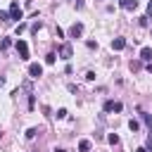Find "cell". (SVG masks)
<instances>
[{"mask_svg": "<svg viewBox=\"0 0 152 152\" xmlns=\"http://www.w3.org/2000/svg\"><path fill=\"white\" fill-rule=\"evenodd\" d=\"M128 128H131L133 133H138V131H140V124H138L135 119H131V121H128Z\"/></svg>", "mask_w": 152, "mask_h": 152, "instance_id": "10", "label": "cell"}, {"mask_svg": "<svg viewBox=\"0 0 152 152\" xmlns=\"http://www.w3.org/2000/svg\"><path fill=\"white\" fill-rule=\"evenodd\" d=\"M147 71H150V74H152V62H147Z\"/></svg>", "mask_w": 152, "mask_h": 152, "instance_id": "22", "label": "cell"}, {"mask_svg": "<svg viewBox=\"0 0 152 152\" xmlns=\"http://www.w3.org/2000/svg\"><path fill=\"white\" fill-rule=\"evenodd\" d=\"M21 17H24V10L19 7V2H12V5H10V19H17V21H19Z\"/></svg>", "mask_w": 152, "mask_h": 152, "instance_id": "1", "label": "cell"}, {"mask_svg": "<svg viewBox=\"0 0 152 152\" xmlns=\"http://www.w3.org/2000/svg\"><path fill=\"white\" fill-rule=\"evenodd\" d=\"M14 31H17V36H19V33H21V31H26V24H24V21H19V24H17V28H14Z\"/></svg>", "mask_w": 152, "mask_h": 152, "instance_id": "15", "label": "cell"}, {"mask_svg": "<svg viewBox=\"0 0 152 152\" xmlns=\"http://www.w3.org/2000/svg\"><path fill=\"white\" fill-rule=\"evenodd\" d=\"M40 26H43V24H40V21H36V24L31 26V31H33V33H38V28H40Z\"/></svg>", "mask_w": 152, "mask_h": 152, "instance_id": "19", "label": "cell"}, {"mask_svg": "<svg viewBox=\"0 0 152 152\" xmlns=\"http://www.w3.org/2000/svg\"><path fill=\"white\" fill-rule=\"evenodd\" d=\"M0 21H5V24L12 21V19H10V12H0Z\"/></svg>", "mask_w": 152, "mask_h": 152, "instance_id": "16", "label": "cell"}, {"mask_svg": "<svg viewBox=\"0 0 152 152\" xmlns=\"http://www.w3.org/2000/svg\"><path fill=\"white\" fill-rule=\"evenodd\" d=\"M124 48H126V38H121V36H119V38H114V40H112V50H124Z\"/></svg>", "mask_w": 152, "mask_h": 152, "instance_id": "8", "label": "cell"}, {"mask_svg": "<svg viewBox=\"0 0 152 152\" xmlns=\"http://www.w3.org/2000/svg\"><path fill=\"white\" fill-rule=\"evenodd\" d=\"M71 55H74L71 45H69V43H64V45L59 48V57H62V59H71Z\"/></svg>", "mask_w": 152, "mask_h": 152, "instance_id": "6", "label": "cell"}, {"mask_svg": "<svg viewBox=\"0 0 152 152\" xmlns=\"http://www.w3.org/2000/svg\"><path fill=\"white\" fill-rule=\"evenodd\" d=\"M0 135H2V133H0Z\"/></svg>", "mask_w": 152, "mask_h": 152, "instance_id": "25", "label": "cell"}, {"mask_svg": "<svg viewBox=\"0 0 152 152\" xmlns=\"http://www.w3.org/2000/svg\"><path fill=\"white\" fill-rule=\"evenodd\" d=\"M17 52H19V57L21 59H28V45H26V40H17Z\"/></svg>", "mask_w": 152, "mask_h": 152, "instance_id": "2", "label": "cell"}, {"mask_svg": "<svg viewBox=\"0 0 152 152\" xmlns=\"http://www.w3.org/2000/svg\"><path fill=\"white\" fill-rule=\"evenodd\" d=\"M69 36H71V38H81V36H83V24H81V21L71 24V28H69Z\"/></svg>", "mask_w": 152, "mask_h": 152, "instance_id": "4", "label": "cell"}, {"mask_svg": "<svg viewBox=\"0 0 152 152\" xmlns=\"http://www.w3.org/2000/svg\"><path fill=\"white\" fill-rule=\"evenodd\" d=\"M28 76H31V78H38V76H43V66H40L38 62L28 64Z\"/></svg>", "mask_w": 152, "mask_h": 152, "instance_id": "5", "label": "cell"}, {"mask_svg": "<svg viewBox=\"0 0 152 152\" xmlns=\"http://www.w3.org/2000/svg\"><path fill=\"white\" fill-rule=\"evenodd\" d=\"M135 152H147V150H145V147H138V150H135Z\"/></svg>", "mask_w": 152, "mask_h": 152, "instance_id": "23", "label": "cell"}, {"mask_svg": "<svg viewBox=\"0 0 152 152\" xmlns=\"http://www.w3.org/2000/svg\"><path fill=\"white\" fill-rule=\"evenodd\" d=\"M147 14H152V0L147 2Z\"/></svg>", "mask_w": 152, "mask_h": 152, "instance_id": "21", "label": "cell"}, {"mask_svg": "<svg viewBox=\"0 0 152 152\" xmlns=\"http://www.w3.org/2000/svg\"><path fill=\"white\" fill-rule=\"evenodd\" d=\"M140 59H145V62H152V48H147V45H145V48L140 50Z\"/></svg>", "mask_w": 152, "mask_h": 152, "instance_id": "9", "label": "cell"}, {"mask_svg": "<svg viewBox=\"0 0 152 152\" xmlns=\"http://www.w3.org/2000/svg\"><path fill=\"white\" fill-rule=\"evenodd\" d=\"M55 152H69V150H64V147H59V150H55Z\"/></svg>", "mask_w": 152, "mask_h": 152, "instance_id": "24", "label": "cell"}, {"mask_svg": "<svg viewBox=\"0 0 152 152\" xmlns=\"http://www.w3.org/2000/svg\"><path fill=\"white\" fill-rule=\"evenodd\" d=\"M36 133H38V131H36V128H28V131H26V138H28V140H31V138H36Z\"/></svg>", "mask_w": 152, "mask_h": 152, "instance_id": "17", "label": "cell"}, {"mask_svg": "<svg viewBox=\"0 0 152 152\" xmlns=\"http://www.w3.org/2000/svg\"><path fill=\"white\" fill-rule=\"evenodd\" d=\"M10 45H12V40H10V38H2V40H0V50H7Z\"/></svg>", "mask_w": 152, "mask_h": 152, "instance_id": "12", "label": "cell"}, {"mask_svg": "<svg viewBox=\"0 0 152 152\" xmlns=\"http://www.w3.org/2000/svg\"><path fill=\"white\" fill-rule=\"evenodd\" d=\"M140 116H142V121L150 126V131H152V119H150V114H145V112H140Z\"/></svg>", "mask_w": 152, "mask_h": 152, "instance_id": "13", "label": "cell"}, {"mask_svg": "<svg viewBox=\"0 0 152 152\" xmlns=\"http://www.w3.org/2000/svg\"><path fill=\"white\" fill-rule=\"evenodd\" d=\"M45 62H48V64H55V55H52V52H50V55H48V57H45Z\"/></svg>", "mask_w": 152, "mask_h": 152, "instance_id": "20", "label": "cell"}, {"mask_svg": "<svg viewBox=\"0 0 152 152\" xmlns=\"http://www.w3.org/2000/svg\"><path fill=\"white\" fill-rule=\"evenodd\" d=\"M107 140H109L112 145H119V135H116V133H109V138H107Z\"/></svg>", "mask_w": 152, "mask_h": 152, "instance_id": "14", "label": "cell"}, {"mask_svg": "<svg viewBox=\"0 0 152 152\" xmlns=\"http://www.w3.org/2000/svg\"><path fill=\"white\" fill-rule=\"evenodd\" d=\"M119 5H121L126 12H133V10H138V0H119Z\"/></svg>", "mask_w": 152, "mask_h": 152, "instance_id": "7", "label": "cell"}, {"mask_svg": "<svg viewBox=\"0 0 152 152\" xmlns=\"http://www.w3.org/2000/svg\"><path fill=\"white\" fill-rule=\"evenodd\" d=\"M78 150H81V152H88V150H90V140H81V142H78Z\"/></svg>", "mask_w": 152, "mask_h": 152, "instance_id": "11", "label": "cell"}, {"mask_svg": "<svg viewBox=\"0 0 152 152\" xmlns=\"http://www.w3.org/2000/svg\"><path fill=\"white\" fill-rule=\"evenodd\" d=\"M64 116H66V109H64V107H62V109H57V119H64Z\"/></svg>", "mask_w": 152, "mask_h": 152, "instance_id": "18", "label": "cell"}, {"mask_svg": "<svg viewBox=\"0 0 152 152\" xmlns=\"http://www.w3.org/2000/svg\"><path fill=\"white\" fill-rule=\"evenodd\" d=\"M121 109H124L121 102H114V100H107V102H104V112H114V114H119Z\"/></svg>", "mask_w": 152, "mask_h": 152, "instance_id": "3", "label": "cell"}]
</instances>
